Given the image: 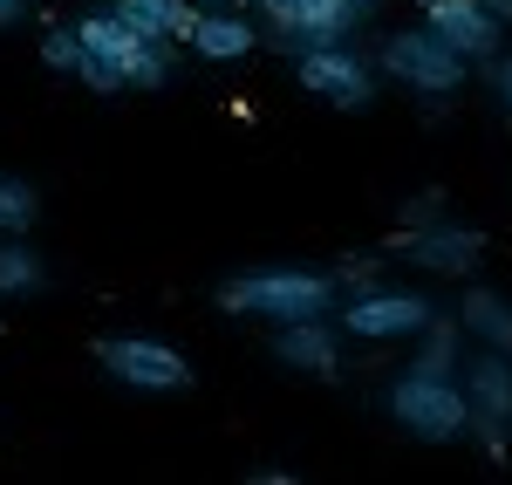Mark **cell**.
Masks as SVG:
<instances>
[{"instance_id":"cell-10","label":"cell","mask_w":512,"mask_h":485,"mask_svg":"<svg viewBox=\"0 0 512 485\" xmlns=\"http://www.w3.org/2000/svg\"><path fill=\"white\" fill-rule=\"evenodd\" d=\"M396 253L424 274H444V281H472L478 260H485V233L478 226H458V219H431V226H396Z\"/></svg>"},{"instance_id":"cell-14","label":"cell","mask_w":512,"mask_h":485,"mask_svg":"<svg viewBox=\"0 0 512 485\" xmlns=\"http://www.w3.org/2000/svg\"><path fill=\"white\" fill-rule=\"evenodd\" d=\"M458 322H465V335H472L478 349L512 356V301L499 287H465V294H458Z\"/></svg>"},{"instance_id":"cell-23","label":"cell","mask_w":512,"mask_h":485,"mask_svg":"<svg viewBox=\"0 0 512 485\" xmlns=\"http://www.w3.org/2000/svg\"><path fill=\"white\" fill-rule=\"evenodd\" d=\"M21 7H28V0H0V28H7V21H21Z\"/></svg>"},{"instance_id":"cell-2","label":"cell","mask_w":512,"mask_h":485,"mask_svg":"<svg viewBox=\"0 0 512 485\" xmlns=\"http://www.w3.org/2000/svg\"><path fill=\"white\" fill-rule=\"evenodd\" d=\"M212 301L233 322L280 328V322H308V315L342 308V281L328 267H246V274H226Z\"/></svg>"},{"instance_id":"cell-19","label":"cell","mask_w":512,"mask_h":485,"mask_svg":"<svg viewBox=\"0 0 512 485\" xmlns=\"http://www.w3.org/2000/svg\"><path fill=\"white\" fill-rule=\"evenodd\" d=\"M41 62H48L55 76H82V35H76V28H55V35H41Z\"/></svg>"},{"instance_id":"cell-18","label":"cell","mask_w":512,"mask_h":485,"mask_svg":"<svg viewBox=\"0 0 512 485\" xmlns=\"http://www.w3.org/2000/svg\"><path fill=\"white\" fill-rule=\"evenodd\" d=\"M41 226V185L21 171H0V233H35Z\"/></svg>"},{"instance_id":"cell-7","label":"cell","mask_w":512,"mask_h":485,"mask_svg":"<svg viewBox=\"0 0 512 485\" xmlns=\"http://www.w3.org/2000/svg\"><path fill=\"white\" fill-rule=\"evenodd\" d=\"M369 7L376 0H260V21L287 55H301L315 41H349L369 21Z\"/></svg>"},{"instance_id":"cell-20","label":"cell","mask_w":512,"mask_h":485,"mask_svg":"<svg viewBox=\"0 0 512 485\" xmlns=\"http://www.w3.org/2000/svg\"><path fill=\"white\" fill-rule=\"evenodd\" d=\"M431 219H444V192L437 185H424L417 199H403V212H396V226H431Z\"/></svg>"},{"instance_id":"cell-8","label":"cell","mask_w":512,"mask_h":485,"mask_svg":"<svg viewBox=\"0 0 512 485\" xmlns=\"http://www.w3.org/2000/svg\"><path fill=\"white\" fill-rule=\"evenodd\" d=\"M294 76H301L308 96H321V103H335V110L355 117V110L376 103V76H383V69H369L349 41H315V48L294 55Z\"/></svg>"},{"instance_id":"cell-6","label":"cell","mask_w":512,"mask_h":485,"mask_svg":"<svg viewBox=\"0 0 512 485\" xmlns=\"http://www.w3.org/2000/svg\"><path fill=\"white\" fill-rule=\"evenodd\" d=\"M96 369L123 383V390H137V397H178V390H192V363L158 342V335H103L96 342Z\"/></svg>"},{"instance_id":"cell-17","label":"cell","mask_w":512,"mask_h":485,"mask_svg":"<svg viewBox=\"0 0 512 485\" xmlns=\"http://www.w3.org/2000/svg\"><path fill=\"white\" fill-rule=\"evenodd\" d=\"M465 342H472V335H465L458 315H437V322L417 335V356H410V363H424V369H465Z\"/></svg>"},{"instance_id":"cell-21","label":"cell","mask_w":512,"mask_h":485,"mask_svg":"<svg viewBox=\"0 0 512 485\" xmlns=\"http://www.w3.org/2000/svg\"><path fill=\"white\" fill-rule=\"evenodd\" d=\"M335 281H342V294H349V287H369V281H376V253H355V260H342V267H335Z\"/></svg>"},{"instance_id":"cell-24","label":"cell","mask_w":512,"mask_h":485,"mask_svg":"<svg viewBox=\"0 0 512 485\" xmlns=\"http://www.w3.org/2000/svg\"><path fill=\"white\" fill-rule=\"evenodd\" d=\"M198 7H246V0H198Z\"/></svg>"},{"instance_id":"cell-25","label":"cell","mask_w":512,"mask_h":485,"mask_svg":"<svg viewBox=\"0 0 512 485\" xmlns=\"http://www.w3.org/2000/svg\"><path fill=\"white\" fill-rule=\"evenodd\" d=\"M246 7H260V0H246Z\"/></svg>"},{"instance_id":"cell-11","label":"cell","mask_w":512,"mask_h":485,"mask_svg":"<svg viewBox=\"0 0 512 485\" xmlns=\"http://www.w3.org/2000/svg\"><path fill=\"white\" fill-rule=\"evenodd\" d=\"M424 21H431L465 62H485V69L499 62V35H506V21H499L492 0H424Z\"/></svg>"},{"instance_id":"cell-1","label":"cell","mask_w":512,"mask_h":485,"mask_svg":"<svg viewBox=\"0 0 512 485\" xmlns=\"http://www.w3.org/2000/svg\"><path fill=\"white\" fill-rule=\"evenodd\" d=\"M82 35V76L96 96H117V89H164L171 82V41L144 35L137 21H123L117 7H96L76 21Z\"/></svg>"},{"instance_id":"cell-5","label":"cell","mask_w":512,"mask_h":485,"mask_svg":"<svg viewBox=\"0 0 512 485\" xmlns=\"http://www.w3.org/2000/svg\"><path fill=\"white\" fill-rule=\"evenodd\" d=\"M437 322V301L417 287H349L342 294V335L355 342H417Z\"/></svg>"},{"instance_id":"cell-15","label":"cell","mask_w":512,"mask_h":485,"mask_svg":"<svg viewBox=\"0 0 512 485\" xmlns=\"http://www.w3.org/2000/svg\"><path fill=\"white\" fill-rule=\"evenodd\" d=\"M48 287V260L28 233H0V301H35Z\"/></svg>"},{"instance_id":"cell-9","label":"cell","mask_w":512,"mask_h":485,"mask_svg":"<svg viewBox=\"0 0 512 485\" xmlns=\"http://www.w3.org/2000/svg\"><path fill=\"white\" fill-rule=\"evenodd\" d=\"M465 397H472V438L485 458H506L512 451V356L499 349H478L465 356Z\"/></svg>"},{"instance_id":"cell-3","label":"cell","mask_w":512,"mask_h":485,"mask_svg":"<svg viewBox=\"0 0 512 485\" xmlns=\"http://www.w3.org/2000/svg\"><path fill=\"white\" fill-rule=\"evenodd\" d=\"M383 410H390V424L403 438H417V445H458V438H472V397H465V376L458 369H396L390 390H383Z\"/></svg>"},{"instance_id":"cell-13","label":"cell","mask_w":512,"mask_h":485,"mask_svg":"<svg viewBox=\"0 0 512 485\" xmlns=\"http://www.w3.org/2000/svg\"><path fill=\"white\" fill-rule=\"evenodd\" d=\"M185 48H192L198 62H246V55L260 48V21L239 14V7H198Z\"/></svg>"},{"instance_id":"cell-12","label":"cell","mask_w":512,"mask_h":485,"mask_svg":"<svg viewBox=\"0 0 512 485\" xmlns=\"http://www.w3.org/2000/svg\"><path fill=\"white\" fill-rule=\"evenodd\" d=\"M274 363L294 369V376H335V369H342V328L328 322V315L280 322L274 328Z\"/></svg>"},{"instance_id":"cell-22","label":"cell","mask_w":512,"mask_h":485,"mask_svg":"<svg viewBox=\"0 0 512 485\" xmlns=\"http://www.w3.org/2000/svg\"><path fill=\"white\" fill-rule=\"evenodd\" d=\"M492 103L512 117V55H499V62H492Z\"/></svg>"},{"instance_id":"cell-4","label":"cell","mask_w":512,"mask_h":485,"mask_svg":"<svg viewBox=\"0 0 512 485\" xmlns=\"http://www.w3.org/2000/svg\"><path fill=\"white\" fill-rule=\"evenodd\" d=\"M376 69H383L390 82H403V89H417V96H458V89H465V76H472V62H465L451 41L437 35L431 21L383 35V48H376Z\"/></svg>"},{"instance_id":"cell-16","label":"cell","mask_w":512,"mask_h":485,"mask_svg":"<svg viewBox=\"0 0 512 485\" xmlns=\"http://www.w3.org/2000/svg\"><path fill=\"white\" fill-rule=\"evenodd\" d=\"M110 7L164 41H192V21H198V0H110Z\"/></svg>"}]
</instances>
